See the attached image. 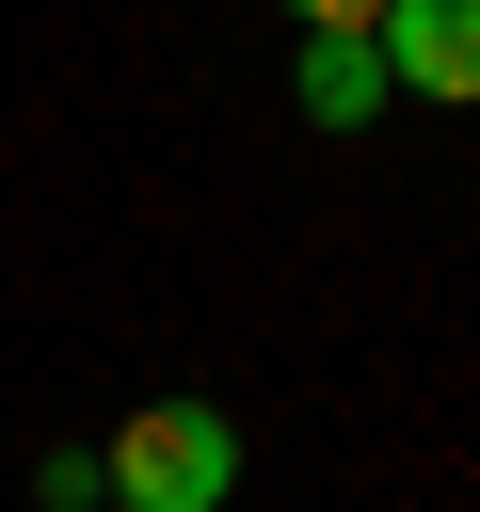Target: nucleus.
<instances>
[{
	"instance_id": "obj_1",
	"label": "nucleus",
	"mask_w": 480,
	"mask_h": 512,
	"mask_svg": "<svg viewBox=\"0 0 480 512\" xmlns=\"http://www.w3.org/2000/svg\"><path fill=\"white\" fill-rule=\"evenodd\" d=\"M96 464H112V512H224L240 496V416L224 400H128V432Z\"/></svg>"
},
{
	"instance_id": "obj_2",
	"label": "nucleus",
	"mask_w": 480,
	"mask_h": 512,
	"mask_svg": "<svg viewBox=\"0 0 480 512\" xmlns=\"http://www.w3.org/2000/svg\"><path fill=\"white\" fill-rule=\"evenodd\" d=\"M368 32H384V80L400 96H448V112L480 96V0H384Z\"/></svg>"
},
{
	"instance_id": "obj_3",
	"label": "nucleus",
	"mask_w": 480,
	"mask_h": 512,
	"mask_svg": "<svg viewBox=\"0 0 480 512\" xmlns=\"http://www.w3.org/2000/svg\"><path fill=\"white\" fill-rule=\"evenodd\" d=\"M288 96H304V128H368V112L400 96V80H384V32H368V16H304Z\"/></svg>"
},
{
	"instance_id": "obj_4",
	"label": "nucleus",
	"mask_w": 480,
	"mask_h": 512,
	"mask_svg": "<svg viewBox=\"0 0 480 512\" xmlns=\"http://www.w3.org/2000/svg\"><path fill=\"white\" fill-rule=\"evenodd\" d=\"M32 496H48V512H96V496H112V464H96V448H48V464H32Z\"/></svg>"
},
{
	"instance_id": "obj_5",
	"label": "nucleus",
	"mask_w": 480,
	"mask_h": 512,
	"mask_svg": "<svg viewBox=\"0 0 480 512\" xmlns=\"http://www.w3.org/2000/svg\"><path fill=\"white\" fill-rule=\"evenodd\" d=\"M288 16H384V0H288Z\"/></svg>"
}]
</instances>
